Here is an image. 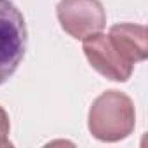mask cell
I'll return each instance as SVG.
<instances>
[{"instance_id":"cell-1","label":"cell","mask_w":148,"mask_h":148,"mask_svg":"<svg viewBox=\"0 0 148 148\" xmlns=\"http://www.w3.org/2000/svg\"><path fill=\"white\" fill-rule=\"evenodd\" d=\"M136 125V112L131 98L120 91H106L94 99L89 110V131L99 141H120Z\"/></svg>"},{"instance_id":"cell-2","label":"cell","mask_w":148,"mask_h":148,"mask_svg":"<svg viewBox=\"0 0 148 148\" xmlns=\"http://www.w3.org/2000/svg\"><path fill=\"white\" fill-rule=\"evenodd\" d=\"M26 23L11 0H0V86L18 70L26 51Z\"/></svg>"},{"instance_id":"cell-3","label":"cell","mask_w":148,"mask_h":148,"mask_svg":"<svg viewBox=\"0 0 148 148\" xmlns=\"http://www.w3.org/2000/svg\"><path fill=\"white\" fill-rule=\"evenodd\" d=\"M58 19L68 35L79 40L103 32L106 25V14L99 0H61Z\"/></svg>"},{"instance_id":"cell-4","label":"cell","mask_w":148,"mask_h":148,"mask_svg":"<svg viewBox=\"0 0 148 148\" xmlns=\"http://www.w3.org/2000/svg\"><path fill=\"white\" fill-rule=\"evenodd\" d=\"M84 54L89 59L91 66L98 70L103 77L115 82L129 80L134 63L113 44L108 35L98 32L84 38Z\"/></svg>"},{"instance_id":"cell-5","label":"cell","mask_w":148,"mask_h":148,"mask_svg":"<svg viewBox=\"0 0 148 148\" xmlns=\"http://www.w3.org/2000/svg\"><path fill=\"white\" fill-rule=\"evenodd\" d=\"M108 37L132 63L146 59L148 38H146L145 26L132 25V23H119V25H113L110 28Z\"/></svg>"},{"instance_id":"cell-6","label":"cell","mask_w":148,"mask_h":148,"mask_svg":"<svg viewBox=\"0 0 148 148\" xmlns=\"http://www.w3.org/2000/svg\"><path fill=\"white\" fill-rule=\"evenodd\" d=\"M9 131H11L9 115H7V112L2 106H0V148H5V146L12 145L9 141Z\"/></svg>"}]
</instances>
